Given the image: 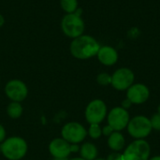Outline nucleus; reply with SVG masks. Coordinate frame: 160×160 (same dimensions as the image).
Segmentation results:
<instances>
[{
    "label": "nucleus",
    "mask_w": 160,
    "mask_h": 160,
    "mask_svg": "<svg viewBox=\"0 0 160 160\" xmlns=\"http://www.w3.org/2000/svg\"><path fill=\"white\" fill-rule=\"evenodd\" d=\"M98 148L94 143L85 142L80 147V155L81 158L85 160H95L98 158Z\"/></svg>",
    "instance_id": "nucleus-15"
},
{
    "label": "nucleus",
    "mask_w": 160,
    "mask_h": 160,
    "mask_svg": "<svg viewBox=\"0 0 160 160\" xmlns=\"http://www.w3.org/2000/svg\"><path fill=\"white\" fill-rule=\"evenodd\" d=\"M61 135L70 144H78L86 138L87 130L78 122H69L63 127Z\"/></svg>",
    "instance_id": "nucleus-6"
},
{
    "label": "nucleus",
    "mask_w": 160,
    "mask_h": 160,
    "mask_svg": "<svg viewBox=\"0 0 160 160\" xmlns=\"http://www.w3.org/2000/svg\"><path fill=\"white\" fill-rule=\"evenodd\" d=\"M113 132H114L113 128H112L111 126H109V125L105 126V127L102 128V135H104V136H106V137L111 136Z\"/></svg>",
    "instance_id": "nucleus-21"
},
{
    "label": "nucleus",
    "mask_w": 160,
    "mask_h": 160,
    "mask_svg": "<svg viewBox=\"0 0 160 160\" xmlns=\"http://www.w3.org/2000/svg\"><path fill=\"white\" fill-rule=\"evenodd\" d=\"M69 160H85V159H83L82 158H71V159H69Z\"/></svg>",
    "instance_id": "nucleus-27"
},
{
    "label": "nucleus",
    "mask_w": 160,
    "mask_h": 160,
    "mask_svg": "<svg viewBox=\"0 0 160 160\" xmlns=\"http://www.w3.org/2000/svg\"><path fill=\"white\" fill-rule=\"evenodd\" d=\"M127 128L128 134L134 140H144L153 130L150 118L144 115H137L131 118Z\"/></svg>",
    "instance_id": "nucleus-3"
},
{
    "label": "nucleus",
    "mask_w": 160,
    "mask_h": 160,
    "mask_svg": "<svg viewBox=\"0 0 160 160\" xmlns=\"http://www.w3.org/2000/svg\"><path fill=\"white\" fill-rule=\"evenodd\" d=\"M149 160H160V156H156V157H153V158H149Z\"/></svg>",
    "instance_id": "nucleus-26"
},
{
    "label": "nucleus",
    "mask_w": 160,
    "mask_h": 160,
    "mask_svg": "<svg viewBox=\"0 0 160 160\" xmlns=\"http://www.w3.org/2000/svg\"><path fill=\"white\" fill-rule=\"evenodd\" d=\"M95 160H106V159H104V158H96Z\"/></svg>",
    "instance_id": "nucleus-30"
},
{
    "label": "nucleus",
    "mask_w": 160,
    "mask_h": 160,
    "mask_svg": "<svg viewBox=\"0 0 160 160\" xmlns=\"http://www.w3.org/2000/svg\"><path fill=\"white\" fill-rule=\"evenodd\" d=\"M107 116V106L101 99L92 100L85 109V119L91 124H100Z\"/></svg>",
    "instance_id": "nucleus-8"
},
{
    "label": "nucleus",
    "mask_w": 160,
    "mask_h": 160,
    "mask_svg": "<svg viewBox=\"0 0 160 160\" xmlns=\"http://www.w3.org/2000/svg\"><path fill=\"white\" fill-rule=\"evenodd\" d=\"M134 81L135 75L130 68H120L116 69L112 75L111 85L118 91H125L134 83Z\"/></svg>",
    "instance_id": "nucleus-7"
},
{
    "label": "nucleus",
    "mask_w": 160,
    "mask_h": 160,
    "mask_svg": "<svg viewBox=\"0 0 160 160\" xmlns=\"http://www.w3.org/2000/svg\"><path fill=\"white\" fill-rule=\"evenodd\" d=\"M158 112L160 114V104L158 105Z\"/></svg>",
    "instance_id": "nucleus-29"
},
{
    "label": "nucleus",
    "mask_w": 160,
    "mask_h": 160,
    "mask_svg": "<svg viewBox=\"0 0 160 160\" xmlns=\"http://www.w3.org/2000/svg\"><path fill=\"white\" fill-rule=\"evenodd\" d=\"M6 140V130L2 125H0V142H3Z\"/></svg>",
    "instance_id": "nucleus-23"
},
{
    "label": "nucleus",
    "mask_w": 160,
    "mask_h": 160,
    "mask_svg": "<svg viewBox=\"0 0 160 160\" xmlns=\"http://www.w3.org/2000/svg\"><path fill=\"white\" fill-rule=\"evenodd\" d=\"M106 160H124L123 159V155L120 153H112L111 155L108 156L107 159Z\"/></svg>",
    "instance_id": "nucleus-22"
},
{
    "label": "nucleus",
    "mask_w": 160,
    "mask_h": 160,
    "mask_svg": "<svg viewBox=\"0 0 160 160\" xmlns=\"http://www.w3.org/2000/svg\"><path fill=\"white\" fill-rule=\"evenodd\" d=\"M62 29L68 37L76 38L82 35L84 31V22L81 16L76 13H69L62 20Z\"/></svg>",
    "instance_id": "nucleus-5"
},
{
    "label": "nucleus",
    "mask_w": 160,
    "mask_h": 160,
    "mask_svg": "<svg viewBox=\"0 0 160 160\" xmlns=\"http://www.w3.org/2000/svg\"><path fill=\"white\" fill-rule=\"evenodd\" d=\"M50 154L54 158H68L72 153L71 144L63 138H56L52 140L49 144Z\"/></svg>",
    "instance_id": "nucleus-12"
},
{
    "label": "nucleus",
    "mask_w": 160,
    "mask_h": 160,
    "mask_svg": "<svg viewBox=\"0 0 160 160\" xmlns=\"http://www.w3.org/2000/svg\"><path fill=\"white\" fill-rule=\"evenodd\" d=\"M151 147L145 140H134L124 151V160H149Z\"/></svg>",
    "instance_id": "nucleus-4"
},
{
    "label": "nucleus",
    "mask_w": 160,
    "mask_h": 160,
    "mask_svg": "<svg viewBox=\"0 0 160 160\" xmlns=\"http://www.w3.org/2000/svg\"><path fill=\"white\" fill-rule=\"evenodd\" d=\"M22 106L21 105L20 102H15V101H11L8 107H7V113L8 115L12 118V119H17L19 118L22 113Z\"/></svg>",
    "instance_id": "nucleus-16"
},
{
    "label": "nucleus",
    "mask_w": 160,
    "mask_h": 160,
    "mask_svg": "<svg viewBox=\"0 0 160 160\" xmlns=\"http://www.w3.org/2000/svg\"><path fill=\"white\" fill-rule=\"evenodd\" d=\"M98 61L104 66H113L118 61V52L112 46H100L98 52L97 54Z\"/></svg>",
    "instance_id": "nucleus-13"
},
{
    "label": "nucleus",
    "mask_w": 160,
    "mask_h": 160,
    "mask_svg": "<svg viewBox=\"0 0 160 160\" xmlns=\"http://www.w3.org/2000/svg\"><path fill=\"white\" fill-rule=\"evenodd\" d=\"M5 93L7 97L15 102H21L27 97V87L24 82L20 80H11L5 86Z\"/></svg>",
    "instance_id": "nucleus-10"
},
{
    "label": "nucleus",
    "mask_w": 160,
    "mask_h": 160,
    "mask_svg": "<svg viewBox=\"0 0 160 160\" xmlns=\"http://www.w3.org/2000/svg\"><path fill=\"white\" fill-rule=\"evenodd\" d=\"M108 125L111 126L114 131H121L126 128L130 120L128 110L122 107H114L107 114Z\"/></svg>",
    "instance_id": "nucleus-9"
},
{
    "label": "nucleus",
    "mask_w": 160,
    "mask_h": 160,
    "mask_svg": "<svg viewBox=\"0 0 160 160\" xmlns=\"http://www.w3.org/2000/svg\"><path fill=\"white\" fill-rule=\"evenodd\" d=\"M61 7L68 14L74 13L78 8V2L77 0H61Z\"/></svg>",
    "instance_id": "nucleus-17"
},
{
    "label": "nucleus",
    "mask_w": 160,
    "mask_h": 160,
    "mask_svg": "<svg viewBox=\"0 0 160 160\" xmlns=\"http://www.w3.org/2000/svg\"><path fill=\"white\" fill-rule=\"evenodd\" d=\"M131 106H132V103H131L128 98H126V99L122 102V106H121V107L124 108L125 110H128Z\"/></svg>",
    "instance_id": "nucleus-24"
},
{
    "label": "nucleus",
    "mask_w": 160,
    "mask_h": 160,
    "mask_svg": "<svg viewBox=\"0 0 160 160\" xmlns=\"http://www.w3.org/2000/svg\"><path fill=\"white\" fill-rule=\"evenodd\" d=\"M53 160H68V158H54Z\"/></svg>",
    "instance_id": "nucleus-28"
},
{
    "label": "nucleus",
    "mask_w": 160,
    "mask_h": 160,
    "mask_svg": "<svg viewBox=\"0 0 160 160\" xmlns=\"http://www.w3.org/2000/svg\"><path fill=\"white\" fill-rule=\"evenodd\" d=\"M99 48L100 45L96 38L88 35H82L73 39L70 52L78 59H89L98 54Z\"/></svg>",
    "instance_id": "nucleus-1"
},
{
    "label": "nucleus",
    "mask_w": 160,
    "mask_h": 160,
    "mask_svg": "<svg viewBox=\"0 0 160 160\" xmlns=\"http://www.w3.org/2000/svg\"><path fill=\"white\" fill-rule=\"evenodd\" d=\"M150 97L149 88L143 83H133L127 90V98L132 104H143Z\"/></svg>",
    "instance_id": "nucleus-11"
},
{
    "label": "nucleus",
    "mask_w": 160,
    "mask_h": 160,
    "mask_svg": "<svg viewBox=\"0 0 160 160\" xmlns=\"http://www.w3.org/2000/svg\"><path fill=\"white\" fill-rule=\"evenodd\" d=\"M4 22H5L4 21V17L0 14V26H2L4 24Z\"/></svg>",
    "instance_id": "nucleus-25"
},
{
    "label": "nucleus",
    "mask_w": 160,
    "mask_h": 160,
    "mask_svg": "<svg viewBox=\"0 0 160 160\" xmlns=\"http://www.w3.org/2000/svg\"><path fill=\"white\" fill-rule=\"evenodd\" d=\"M0 149L8 160H20L27 153V143L21 137H10L2 142Z\"/></svg>",
    "instance_id": "nucleus-2"
},
{
    "label": "nucleus",
    "mask_w": 160,
    "mask_h": 160,
    "mask_svg": "<svg viewBox=\"0 0 160 160\" xmlns=\"http://www.w3.org/2000/svg\"><path fill=\"white\" fill-rule=\"evenodd\" d=\"M108 145L114 152H120L125 148L126 141L120 131H114L108 137Z\"/></svg>",
    "instance_id": "nucleus-14"
},
{
    "label": "nucleus",
    "mask_w": 160,
    "mask_h": 160,
    "mask_svg": "<svg viewBox=\"0 0 160 160\" xmlns=\"http://www.w3.org/2000/svg\"><path fill=\"white\" fill-rule=\"evenodd\" d=\"M87 134L94 140H98L102 135V128H100L99 124H91Z\"/></svg>",
    "instance_id": "nucleus-18"
},
{
    "label": "nucleus",
    "mask_w": 160,
    "mask_h": 160,
    "mask_svg": "<svg viewBox=\"0 0 160 160\" xmlns=\"http://www.w3.org/2000/svg\"><path fill=\"white\" fill-rule=\"evenodd\" d=\"M97 82L99 85L107 86L112 83V75H110L107 72L99 73L97 77Z\"/></svg>",
    "instance_id": "nucleus-19"
},
{
    "label": "nucleus",
    "mask_w": 160,
    "mask_h": 160,
    "mask_svg": "<svg viewBox=\"0 0 160 160\" xmlns=\"http://www.w3.org/2000/svg\"><path fill=\"white\" fill-rule=\"evenodd\" d=\"M152 128L156 131H160V114L158 112L153 114L150 118Z\"/></svg>",
    "instance_id": "nucleus-20"
}]
</instances>
